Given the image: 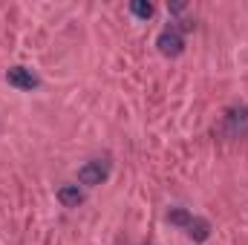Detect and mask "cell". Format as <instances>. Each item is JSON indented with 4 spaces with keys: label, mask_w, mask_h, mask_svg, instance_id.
<instances>
[{
    "label": "cell",
    "mask_w": 248,
    "mask_h": 245,
    "mask_svg": "<svg viewBox=\"0 0 248 245\" xmlns=\"http://www.w3.org/2000/svg\"><path fill=\"white\" fill-rule=\"evenodd\" d=\"M110 170H113L110 159H90L87 165L78 168V182L84 187H98L110 179Z\"/></svg>",
    "instance_id": "1"
},
{
    "label": "cell",
    "mask_w": 248,
    "mask_h": 245,
    "mask_svg": "<svg viewBox=\"0 0 248 245\" xmlns=\"http://www.w3.org/2000/svg\"><path fill=\"white\" fill-rule=\"evenodd\" d=\"M222 133L231 141L248 138V107H231L222 119Z\"/></svg>",
    "instance_id": "2"
},
{
    "label": "cell",
    "mask_w": 248,
    "mask_h": 245,
    "mask_svg": "<svg viewBox=\"0 0 248 245\" xmlns=\"http://www.w3.org/2000/svg\"><path fill=\"white\" fill-rule=\"evenodd\" d=\"M156 46H159V52H162L165 58H176V55H182V49H185V35L170 23V26H165V29L159 32Z\"/></svg>",
    "instance_id": "3"
},
{
    "label": "cell",
    "mask_w": 248,
    "mask_h": 245,
    "mask_svg": "<svg viewBox=\"0 0 248 245\" xmlns=\"http://www.w3.org/2000/svg\"><path fill=\"white\" fill-rule=\"evenodd\" d=\"M6 84L9 87H15V90H23V92H29V90H38V75L32 72V69H26V66H12V69H6Z\"/></svg>",
    "instance_id": "4"
},
{
    "label": "cell",
    "mask_w": 248,
    "mask_h": 245,
    "mask_svg": "<svg viewBox=\"0 0 248 245\" xmlns=\"http://www.w3.org/2000/svg\"><path fill=\"white\" fill-rule=\"evenodd\" d=\"M211 231H214V228H211V222H208L205 216H193V219L187 222V228H185V234L193 240V243H205V240L211 237Z\"/></svg>",
    "instance_id": "5"
},
{
    "label": "cell",
    "mask_w": 248,
    "mask_h": 245,
    "mask_svg": "<svg viewBox=\"0 0 248 245\" xmlns=\"http://www.w3.org/2000/svg\"><path fill=\"white\" fill-rule=\"evenodd\" d=\"M58 202L63 208H78L84 202V190L78 184H63V187H58Z\"/></svg>",
    "instance_id": "6"
},
{
    "label": "cell",
    "mask_w": 248,
    "mask_h": 245,
    "mask_svg": "<svg viewBox=\"0 0 248 245\" xmlns=\"http://www.w3.org/2000/svg\"><path fill=\"white\" fill-rule=\"evenodd\" d=\"M190 219H193V214L185 211V208H170V211H168V222H170V225L187 228V222H190Z\"/></svg>",
    "instance_id": "7"
},
{
    "label": "cell",
    "mask_w": 248,
    "mask_h": 245,
    "mask_svg": "<svg viewBox=\"0 0 248 245\" xmlns=\"http://www.w3.org/2000/svg\"><path fill=\"white\" fill-rule=\"evenodd\" d=\"M130 12H133L136 17L147 20V17H153V3H147V0H133V3H130Z\"/></svg>",
    "instance_id": "8"
},
{
    "label": "cell",
    "mask_w": 248,
    "mask_h": 245,
    "mask_svg": "<svg viewBox=\"0 0 248 245\" xmlns=\"http://www.w3.org/2000/svg\"><path fill=\"white\" fill-rule=\"evenodd\" d=\"M168 9H170V15H182L187 9V3H182V0H176V3H168Z\"/></svg>",
    "instance_id": "9"
}]
</instances>
